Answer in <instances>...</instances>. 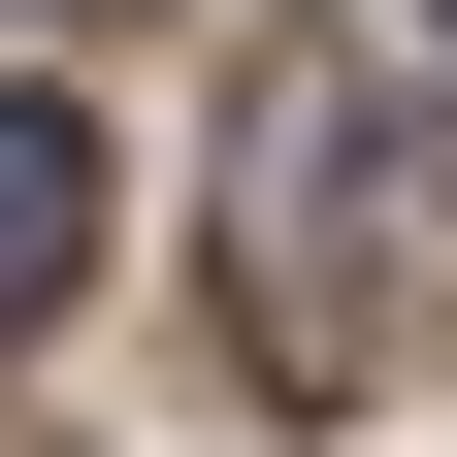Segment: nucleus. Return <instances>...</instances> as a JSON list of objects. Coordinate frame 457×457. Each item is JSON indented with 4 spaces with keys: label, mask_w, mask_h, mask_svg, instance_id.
<instances>
[{
    "label": "nucleus",
    "mask_w": 457,
    "mask_h": 457,
    "mask_svg": "<svg viewBox=\"0 0 457 457\" xmlns=\"http://www.w3.org/2000/svg\"><path fill=\"white\" fill-rule=\"evenodd\" d=\"M66 295H98V131L0 98V327H66Z\"/></svg>",
    "instance_id": "nucleus-1"
}]
</instances>
